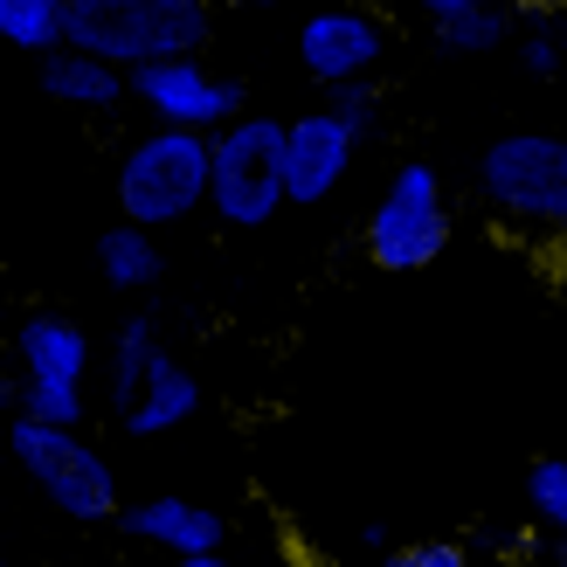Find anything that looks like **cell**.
Here are the masks:
<instances>
[{"instance_id": "cell-5", "label": "cell", "mask_w": 567, "mask_h": 567, "mask_svg": "<svg viewBox=\"0 0 567 567\" xmlns=\"http://www.w3.org/2000/svg\"><path fill=\"white\" fill-rule=\"evenodd\" d=\"M8 457L28 471L63 519H118V477H111L104 450L83 443L63 422H35V415H14L8 422Z\"/></svg>"}, {"instance_id": "cell-10", "label": "cell", "mask_w": 567, "mask_h": 567, "mask_svg": "<svg viewBox=\"0 0 567 567\" xmlns=\"http://www.w3.org/2000/svg\"><path fill=\"white\" fill-rule=\"evenodd\" d=\"M353 146H360V132L339 118L332 104L291 118L284 125V194H291L298 208H319L326 194H339V181H347Z\"/></svg>"}, {"instance_id": "cell-16", "label": "cell", "mask_w": 567, "mask_h": 567, "mask_svg": "<svg viewBox=\"0 0 567 567\" xmlns=\"http://www.w3.org/2000/svg\"><path fill=\"white\" fill-rule=\"evenodd\" d=\"M513 28H519L513 0H477V8H464L457 21L436 28V42H443L450 55H485V49H505V42H513Z\"/></svg>"}, {"instance_id": "cell-23", "label": "cell", "mask_w": 567, "mask_h": 567, "mask_svg": "<svg viewBox=\"0 0 567 567\" xmlns=\"http://www.w3.org/2000/svg\"><path fill=\"white\" fill-rule=\"evenodd\" d=\"M174 567H229V560H221V554H181Z\"/></svg>"}, {"instance_id": "cell-26", "label": "cell", "mask_w": 567, "mask_h": 567, "mask_svg": "<svg viewBox=\"0 0 567 567\" xmlns=\"http://www.w3.org/2000/svg\"><path fill=\"white\" fill-rule=\"evenodd\" d=\"M554 567H567V540H554Z\"/></svg>"}, {"instance_id": "cell-17", "label": "cell", "mask_w": 567, "mask_h": 567, "mask_svg": "<svg viewBox=\"0 0 567 567\" xmlns=\"http://www.w3.org/2000/svg\"><path fill=\"white\" fill-rule=\"evenodd\" d=\"M0 42L28 55L63 49V0H0Z\"/></svg>"}, {"instance_id": "cell-22", "label": "cell", "mask_w": 567, "mask_h": 567, "mask_svg": "<svg viewBox=\"0 0 567 567\" xmlns=\"http://www.w3.org/2000/svg\"><path fill=\"white\" fill-rule=\"evenodd\" d=\"M464 8H477V0H415V14L430 21V28H443V21H457Z\"/></svg>"}, {"instance_id": "cell-3", "label": "cell", "mask_w": 567, "mask_h": 567, "mask_svg": "<svg viewBox=\"0 0 567 567\" xmlns=\"http://www.w3.org/2000/svg\"><path fill=\"white\" fill-rule=\"evenodd\" d=\"M194 208H208V132L153 125L146 138H132L118 159V221L159 236Z\"/></svg>"}, {"instance_id": "cell-8", "label": "cell", "mask_w": 567, "mask_h": 567, "mask_svg": "<svg viewBox=\"0 0 567 567\" xmlns=\"http://www.w3.org/2000/svg\"><path fill=\"white\" fill-rule=\"evenodd\" d=\"M125 91L159 125H181V132H221L229 118H243V97H249L236 76H215L202 55H166V63L125 70Z\"/></svg>"}, {"instance_id": "cell-19", "label": "cell", "mask_w": 567, "mask_h": 567, "mask_svg": "<svg viewBox=\"0 0 567 567\" xmlns=\"http://www.w3.org/2000/svg\"><path fill=\"white\" fill-rule=\"evenodd\" d=\"M526 505H533V519H540L554 540H567V464L560 457H540L526 471Z\"/></svg>"}, {"instance_id": "cell-9", "label": "cell", "mask_w": 567, "mask_h": 567, "mask_svg": "<svg viewBox=\"0 0 567 567\" xmlns=\"http://www.w3.org/2000/svg\"><path fill=\"white\" fill-rule=\"evenodd\" d=\"M388 55V21L374 8H353V0H326V8H311L298 21V63L311 83H326V91H339V83H367L381 70Z\"/></svg>"}, {"instance_id": "cell-25", "label": "cell", "mask_w": 567, "mask_h": 567, "mask_svg": "<svg viewBox=\"0 0 567 567\" xmlns=\"http://www.w3.org/2000/svg\"><path fill=\"white\" fill-rule=\"evenodd\" d=\"M229 8H277V0H229Z\"/></svg>"}, {"instance_id": "cell-20", "label": "cell", "mask_w": 567, "mask_h": 567, "mask_svg": "<svg viewBox=\"0 0 567 567\" xmlns=\"http://www.w3.org/2000/svg\"><path fill=\"white\" fill-rule=\"evenodd\" d=\"M326 104H332L353 132H367V125H374V111H381V91H374V83H339V91H326Z\"/></svg>"}, {"instance_id": "cell-6", "label": "cell", "mask_w": 567, "mask_h": 567, "mask_svg": "<svg viewBox=\"0 0 567 567\" xmlns=\"http://www.w3.org/2000/svg\"><path fill=\"white\" fill-rule=\"evenodd\" d=\"M367 264L388 270V277H409V270H430L443 249H450V202H443V181L430 159H402L394 181L381 187V202L367 208Z\"/></svg>"}, {"instance_id": "cell-4", "label": "cell", "mask_w": 567, "mask_h": 567, "mask_svg": "<svg viewBox=\"0 0 567 567\" xmlns=\"http://www.w3.org/2000/svg\"><path fill=\"white\" fill-rule=\"evenodd\" d=\"M284 194V125L264 111H243L221 132H208V208L229 229H264L277 221Z\"/></svg>"}, {"instance_id": "cell-24", "label": "cell", "mask_w": 567, "mask_h": 567, "mask_svg": "<svg viewBox=\"0 0 567 567\" xmlns=\"http://www.w3.org/2000/svg\"><path fill=\"white\" fill-rule=\"evenodd\" d=\"M8 422L14 415H8V381H0V450H8Z\"/></svg>"}, {"instance_id": "cell-18", "label": "cell", "mask_w": 567, "mask_h": 567, "mask_svg": "<svg viewBox=\"0 0 567 567\" xmlns=\"http://www.w3.org/2000/svg\"><path fill=\"white\" fill-rule=\"evenodd\" d=\"M513 49H519L526 76H560L567 70V14H526L513 28Z\"/></svg>"}, {"instance_id": "cell-7", "label": "cell", "mask_w": 567, "mask_h": 567, "mask_svg": "<svg viewBox=\"0 0 567 567\" xmlns=\"http://www.w3.org/2000/svg\"><path fill=\"white\" fill-rule=\"evenodd\" d=\"M14 353H21V415L76 430L83 381H91V332L63 311H28L14 326Z\"/></svg>"}, {"instance_id": "cell-21", "label": "cell", "mask_w": 567, "mask_h": 567, "mask_svg": "<svg viewBox=\"0 0 567 567\" xmlns=\"http://www.w3.org/2000/svg\"><path fill=\"white\" fill-rule=\"evenodd\" d=\"M388 567H471V554L457 540H415V547H394Z\"/></svg>"}, {"instance_id": "cell-2", "label": "cell", "mask_w": 567, "mask_h": 567, "mask_svg": "<svg viewBox=\"0 0 567 567\" xmlns=\"http://www.w3.org/2000/svg\"><path fill=\"white\" fill-rule=\"evenodd\" d=\"M477 194L498 221L526 236H567V138L560 132H505L477 159Z\"/></svg>"}, {"instance_id": "cell-11", "label": "cell", "mask_w": 567, "mask_h": 567, "mask_svg": "<svg viewBox=\"0 0 567 567\" xmlns=\"http://www.w3.org/2000/svg\"><path fill=\"white\" fill-rule=\"evenodd\" d=\"M125 526L138 533L146 547H166V554H221V513H208V505H194V498H174V492H159L146 505H132Z\"/></svg>"}, {"instance_id": "cell-15", "label": "cell", "mask_w": 567, "mask_h": 567, "mask_svg": "<svg viewBox=\"0 0 567 567\" xmlns=\"http://www.w3.org/2000/svg\"><path fill=\"white\" fill-rule=\"evenodd\" d=\"M153 360H159V332H153V319H125L118 339H111V374H104V388H111V415L132 409V394H138V381H146Z\"/></svg>"}, {"instance_id": "cell-14", "label": "cell", "mask_w": 567, "mask_h": 567, "mask_svg": "<svg viewBox=\"0 0 567 567\" xmlns=\"http://www.w3.org/2000/svg\"><path fill=\"white\" fill-rule=\"evenodd\" d=\"M97 270L111 291H146V284H159V243L153 229H138V221H118V229L97 236Z\"/></svg>"}, {"instance_id": "cell-1", "label": "cell", "mask_w": 567, "mask_h": 567, "mask_svg": "<svg viewBox=\"0 0 567 567\" xmlns=\"http://www.w3.org/2000/svg\"><path fill=\"white\" fill-rule=\"evenodd\" d=\"M63 42L118 70L202 55L215 42V0H63Z\"/></svg>"}, {"instance_id": "cell-13", "label": "cell", "mask_w": 567, "mask_h": 567, "mask_svg": "<svg viewBox=\"0 0 567 567\" xmlns=\"http://www.w3.org/2000/svg\"><path fill=\"white\" fill-rule=\"evenodd\" d=\"M42 91L55 104H70V111H111V104H125V70L118 63H104V55H83V49H49L42 55Z\"/></svg>"}, {"instance_id": "cell-12", "label": "cell", "mask_w": 567, "mask_h": 567, "mask_svg": "<svg viewBox=\"0 0 567 567\" xmlns=\"http://www.w3.org/2000/svg\"><path fill=\"white\" fill-rule=\"evenodd\" d=\"M194 409H202V381H194L174 353H159V360L146 367V381H138L132 409H125L118 422H125V436H166V430H181Z\"/></svg>"}]
</instances>
